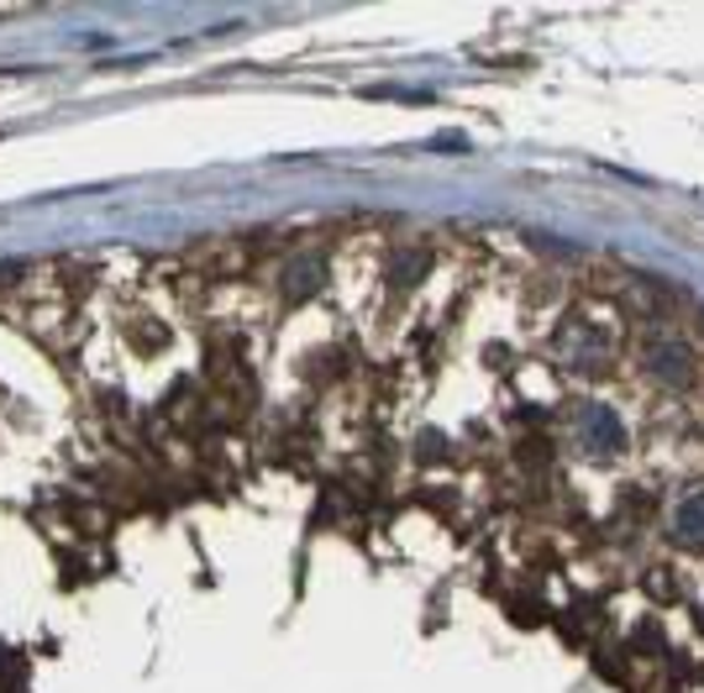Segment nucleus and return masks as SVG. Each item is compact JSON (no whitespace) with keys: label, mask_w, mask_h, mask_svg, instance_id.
<instances>
[{"label":"nucleus","mask_w":704,"mask_h":693,"mask_svg":"<svg viewBox=\"0 0 704 693\" xmlns=\"http://www.w3.org/2000/svg\"><path fill=\"white\" fill-rule=\"evenodd\" d=\"M642 363H646V374L657 378V384H667V389L694 384V347L684 337H673V332H652L642 342Z\"/></svg>","instance_id":"1"},{"label":"nucleus","mask_w":704,"mask_h":693,"mask_svg":"<svg viewBox=\"0 0 704 693\" xmlns=\"http://www.w3.org/2000/svg\"><path fill=\"white\" fill-rule=\"evenodd\" d=\"M579 441L594 457H621L625 452V426L610 405H584L579 410Z\"/></svg>","instance_id":"2"},{"label":"nucleus","mask_w":704,"mask_h":693,"mask_svg":"<svg viewBox=\"0 0 704 693\" xmlns=\"http://www.w3.org/2000/svg\"><path fill=\"white\" fill-rule=\"evenodd\" d=\"M558 353H563L568 363H579L584 374H600V363L610 357V347H604V337L594 332V326H584V320H568L563 332H558Z\"/></svg>","instance_id":"3"},{"label":"nucleus","mask_w":704,"mask_h":693,"mask_svg":"<svg viewBox=\"0 0 704 693\" xmlns=\"http://www.w3.org/2000/svg\"><path fill=\"white\" fill-rule=\"evenodd\" d=\"M673 531H679L684 547L704 552V489H700V495H688V499H679V510H673Z\"/></svg>","instance_id":"4"},{"label":"nucleus","mask_w":704,"mask_h":693,"mask_svg":"<svg viewBox=\"0 0 704 693\" xmlns=\"http://www.w3.org/2000/svg\"><path fill=\"white\" fill-rule=\"evenodd\" d=\"M322 289V258H300L289 274H284V295L289 299H305Z\"/></svg>","instance_id":"5"},{"label":"nucleus","mask_w":704,"mask_h":693,"mask_svg":"<svg viewBox=\"0 0 704 693\" xmlns=\"http://www.w3.org/2000/svg\"><path fill=\"white\" fill-rule=\"evenodd\" d=\"M21 677H27V656L11 652V646H0V689H17Z\"/></svg>","instance_id":"6"},{"label":"nucleus","mask_w":704,"mask_h":693,"mask_svg":"<svg viewBox=\"0 0 704 693\" xmlns=\"http://www.w3.org/2000/svg\"><path fill=\"white\" fill-rule=\"evenodd\" d=\"M631 641H636V652H657V656L667 652L663 625H657V620H642V625H636V635H631Z\"/></svg>","instance_id":"7"},{"label":"nucleus","mask_w":704,"mask_h":693,"mask_svg":"<svg viewBox=\"0 0 704 693\" xmlns=\"http://www.w3.org/2000/svg\"><path fill=\"white\" fill-rule=\"evenodd\" d=\"M426 268V253H410V258H400V268H395V284H405V278H416Z\"/></svg>","instance_id":"8"},{"label":"nucleus","mask_w":704,"mask_h":693,"mask_svg":"<svg viewBox=\"0 0 704 693\" xmlns=\"http://www.w3.org/2000/svg\"><path fill=\"white\" fill-rule=\"evenodd\" d=\"M667 578H673V573H652V599H663V604H667V599H679V589H673Z\"/></svg>","instance_id":"9"},{"label":"nucleus","mask_w":704,"mask_h":693,"mask_svg":"<svg viewBox=\"0 0 704 693\" xmlns=\"http://www.w3.org/2000/svg\"><path fill=\"white\" fill-rule=\"evenodd\" d=\"M442 452H447L442 436H421V457H442Z\"/></svg>","instance_id":"10"},{"label":"nucleus","mask_w":704,"mask_h":693,"mask_svg":"<svg viewBox=\"0 0 704 693\" xmlns=\"http://www.w3.org/2000/svg\"><path fill=\"white\" fill-rule=\"evenodd\" d=\"M694 620H700V631H704V610H694Z\"/></svg>","instance_id":"11"}]
</instances>
